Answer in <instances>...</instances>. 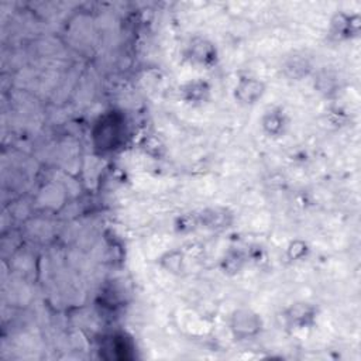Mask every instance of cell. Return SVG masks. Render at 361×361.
Returning <instances> with one entry per match:
<instances>
[{
  "instance_id": "cell-13",
  "label": "cell",
  "mask_w": 361,
  "mask_h": 361,
  "mask_svg": "<svg viewBox=\"0 0 361 361\" xmlns=\"http://www.w3.org/2000/svg\"><path fill=\"white\" fill-rule=\"evenodd\" d=\"M309 254V245L303 240H293L289 243L286 248V257L290 261L305 259Z\"/></svg>"
},
{
  "instance_id": "cell-2",
  "label": "cell",
  "mask_w": 361,
  "mask_h": 361,
  "mask_svg": "<svg viewBox=\"0 0 361 361\" xmlns=\"http://www.w3.org/2000/svg\"><path fill=\"white\" fill-rule=\"evenodd\" d=\"M228 327L234 340H238V341L251 340L261 333L262 319L252 309L238 307L231 313Z\"/></svg>"
},
{
  "instance_id": "cell-3",
  "label": "cell",
  "mask_w": 361,
  "mask_h": 361,
  "mask_svg": "<svg viewBox=\"0 0 361 361\" xmlns=\"http://www.w3.org/2000/svg\"><path fill=\"white\" fill-rule=\"evenodd\" d=\"M183 58L192 65L209 69L217 63V48L214 44L203 37H193L183 49Z\"/></svg>"
},
{
  "instance_id": "cell-1",
  "label": "cell",
  "mask_w": 361,
  "mask_h": 361,
  "mask_svg": "<svg viewBox=\"0 0 361 361\" xmlns=\"http://www.w3.org/2000/svg\"><path fill=\"white\" fill-rule=\"evenodd\" d=\"M124 121L120 116L117 114H106L100 117L99 123L94 127L93 131V140L96 148L100 151H111L116 149L124 135Z\"/></svg>"
},
{
  "instance_id": "cell-14",
  "label": "cell",
  "mask_w": 361,
  "mask_h": 361,
  "mask_svg": "<svg viewBox=\"0 0 361 361\" xmlns=\"http://www.w3.org/2000/svg\"><path fill=\"white\" fill-rule=\"evenodd\" d=\"M196 227H199V223H197V216L196 214H183L180 216L176 223H175V228L176 231L179 233H188V231H192L195 230Z\"/></svg>"
},
{
  "instance_id": "cell-12",
  "label": "cell",
  "mask_w": 361,
  "mask_h": 361,
  "mask_svg": "<svg viewBox=\"0 0 361 361\" xmlns=\"http://www.w3.org/2000/svg\"><path fill=\"white\" fill-rule=\"evenodd\" d=\"M159 265L175 275H179L183 272L185 269V258H183V252L179 250H171L168 252H165L161 258H159Z\"/></svg>"
},
{
  "instance_id": "cell-9",
  "label": "cell",
  "mask_w": 361,
  "mask_h": 361,
  "mask_svg": "<svg viewBox=\"0 0 361 361\" xmlns=\"http://www.w3.org/2000/svg\"><path fill=\"white\" fill-rule=\"evenodd\" d=\"M179 90L182 100L189 104H202L210 97V85L200 78L188 80L180 86Z\"/></svg>"
},
{
  "instance_id": "cell-11",
  "label": "cell",
  "mask_w": 361,
  "mask_h": 361,
  "mask_svg": "<svg viewBox=\"0 0 361 361\" xmlns=\"http://www.w3.org/2000/svg\"><path fill=\"white\" fill-rule=\"evenodd\" d=\"M248 261V254L238 248H230L221 258V269L227 275L238 274Z\"/></svg>"
},
{
  "instance_id": "cell-10",
  "label": "cell",
  "mask_w": 361,
  "mask_h": 361,
  "mask_svg": "<svg viewBox=\"0 0 361 361\" xmlns=\"http://www.w3.org/2000/svg\"><path fill=\"white\" fill-rule=\"evenodd\" d=\"M282 72L288 79L299 80L312 72V63L306 56L295 54L285 59L282 65Z\"/></svg>"
},
{
  "instance_id": "cell-7",
  "label": "cell",
  "mask_w": 361,
  "mask_h": 361,
  "mask_svg": "<svg viewBox=\"0 0 361 361\" xmlns=\"http://www.w3.org/2000/svg\"><path fill=\"white\" fill-rule=\"evenodd\" d=\"M358 31H360L358 16L337 13L330 21V35L338 41L357 37Z\"/></svg>"
},
{
  "instance_id": "cell-6",
  "label": "cell",
  "mask_w": 361,
  "mask_h": 361,
  "mask_svg": "<svg viewBox=\"0 0 361 361\" xmlns=\"http://www.w3.org/2000/svg\"><path fill=\"white\" fill-rule=\"evenodd\" d=\"M197 216V223L199 227L207 228V230H226L228 227H231L233 221H234V214L226 209V207H207L203 209Z\"/></svg>"
},
{
  "instance_id": "cell-4",
  "label": "cell",
  "mask_w": 361,
  "mask_h": 361,
  "mask_svg": "<svg viewBox=\"0 0 361 361\" xmlns=\"http://www.w3.org/2000/svg\"><path fill=\"white\" fill-rule=\"evenodd\" d=\"M267 86L265 83L250 75H241L234 86V99L244 106H252L255 104L264 94H265Z\"/></svg>"
},
{
  "instance_id": "cell-5",
  "label": "cell",
  "mask_w": 361,
  "mask_h": 361,
  "mask_svg": "<svg viewBox=\"0 0 361 361\" xmlns=\"http://www.w3.org/2000/svg\"><path fill=\"white\" fill-rule=\"evenodd\" d=\"M316 317L317 309L307 302H296L290 305L283 313L286 326L293 330H303L312 327L316 322Z\"/></svg>"
},
{
  "instance_id": "cell-8",
  "label": "cell",
  "mask_w": 361,
  "mask_h": 361,
  "mask_svg": "<svg viewBox=\"0 0 361 361\" xmlns=\"http://www.w3.org/2000/svg\"><path fill=\"white\" fill-rule=\"evenodd\" d=\"M289 120L282 107H272L267 110L261 118V127L269 137H281L288 128Z\"/></svg>"
}]
</instances>
